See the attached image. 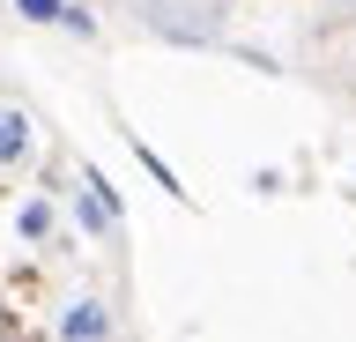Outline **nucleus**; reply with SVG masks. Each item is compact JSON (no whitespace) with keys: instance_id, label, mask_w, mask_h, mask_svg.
<instances>
[{"instance_id":"obj_4","label":"nucleus","mask_w":356,"mask_h":342,"mask_svg":"<svg viewBox=\"0 0 356 342\" xmlns=\"http://www.w3.org/2000/svg\"><path fill=\"white\" fill-rule=\"evenodd\" d=\"M22 15H30V23H52V15H67L60 0H22Z\"/></svg>"},{"instance_id":"obj_1","label":"nucleus","mask_w":356,"mask_h":342,"mask_svg":"<svg viewBox=\"0 0 356 342\" xmlns=\"http://www.w3.org/2000/svg\"><path fill=\"white\" fill-rule=\"evenodd\" d=\"M149 8L156 30H171V38H193V45H208L222 30V0H141Z\"/></svg>"},{"instance_id":"obj_3","label":"nucleus","mask_w":356,"mask_h":342,"mask_svg":"<svg viewBox=\"0 0 356 342\" xmlns=\"http://www.w3.org/2000/svg\"><path fill=\"white\" fill-rule=\"evenodd\" d=\"M60 335H111V313L104 305H74V313L60 320Z\"/></svg>"},{"instance_id":"obj_2","label":"nucleus","mask_w":356,"mask_h":342,"mask_svg":"<svg viewBox=\"0 0 356 342\" xmlns=\"http://www.w3.org/2000/svg\"><path fill=\"white\" fill-rule=\"evenodd\" d=\"M30 157V119L15 104H0V164H22Z\"/></svg>"},{"instance_id":"obj_5","label":"nucleus","mask_w":356,"mask_h":342,"mask_svg":"<svg viewBox=\"0 0 356 342\" xmlns=\"http://www.w3.org/2000/svg\"><path fill=\"white\" fill-rule=\"evenodd\" d=\"M327 15L334 23H356V0H327Z\"/></svg>"}]
</instances>
